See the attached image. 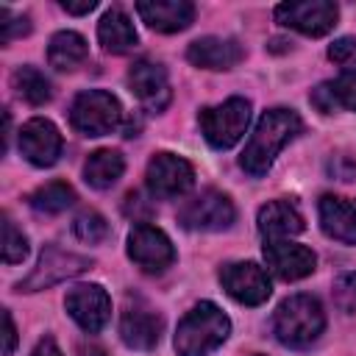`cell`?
<instances>
[{
  "label": "cell",
  "instance_id": "6da1fadb",
  "mask_svg": "<svg viewBox=\"0 0 356 356\" xmlns=\"http://www.w3.org/2000/svg\"><path fill=\"white\" fill-rule=\"evenodd\" d=\"M300 128H303V122L292 108H270V111H264L259 117L245 150H242V159H239L242 170L250 172L253 178L264 175L270 170L273 159L278 156V150L289 139H295L300 134Z\"/></svg>",
  "mask_w": 356,
  "mask_h": 356
},
{
  "label": "cell",
  "instance_id": "7a4b0ae2",
  "mask_svg": "<svg viewBox=\"0 0 356 356\" xmlns=\"http://www.w3.org/2000/svg\"><path fill=\"white\" fill-rule=\"evenodd\" d=\"M231 334V320L220 306L211 300H200L192 306L175 331V350L178 356H209L217 350Z\"/></svg>",
  "mask_w": 356,
  "mask_h": 356
},
{
  "label": "cell",
  "instance_id": "3957f363",
  "mask_svg": "<svg viewBox=\"0 0 356 356\" xmlns=\"http://www.w3.org/2000/svg\"><path fill=\"white\" fill-rule=\"evenodd\" d=\"M325 328V314L317 298L292 295L273 314L275 339L286 348H309Z\"/></svg>",
  "mask_w": 356,
  "mask_h": 356
},
{
  "label": "cell",
  "instance_id": "277c9868",
  "mask_svg": "<svg viewBox=\"0 0 356 356\" xmlns=\"http://www.w3.org/2000/svg\"><path fill=\"white\" fill-rule=\"evenodd\" d=\"M200 131L203 139L214 147V150H228L234 147L250 122V103L245 97H228L220 106H209L200 111Z\"/></svg>",
  "mask_w": 356,
  "mask_h": 356
},
{
  "label": "cell",
  "instance_id": "5b68a950",
  "mask_svg": "<svg viewBox=\"0 0 356 356\" xmlns=\"http://www.w3.org/2000/svg\"><path fill=\"white\" fill-rule=\"evenodd\" d=\"M70 122L83 136H106L122 122V106L111 92L86 89L72 100Z\"/></svg>",
  "mask_w": 356,
  "mask_h": 356
},
{
  "label": "cell",
  "instance_id": "8992f818",
  "mask_svg": "<svg viewBox=\"0 0 356 356\" xmlns=\"http://www.w3.org/2000/svg\"><path fill=\"white\" fill-rule=\"evenodd\" d=\"M236 220V209L228 195L206 189L197 197L186 200L178 211V222L189 231H225Z\"/></svg>",
  "mask_w": 356,
  "mask_h": 356
},
{
  "label": "cell",
  "instance_id": "52a82bcc",
  "mask_svg": "<svg viewBox=\"0 0 356 356\" xmlns=\"http://www.w3.org/2000/svg\"><path fill=\"white\" fill-rule=\"evenodd\" d=\"M92 267V259L89 256H81V253H72V250H61L58 245H44L33 273L19 284L22 292H36V289H47L64 278H72V275H81L83 270Z\"/></svg>",
  "mask_w": 356,
  "mask_h": 356
},
{
  "label": "cell",
  "instance_id": "ba28073f",
  "mask_svg": "<svg viewBox=\"0 0 356 356\" xmlns=\"http://www.w3.org/2000/svg\"><path fill=\"white\" fill-rule=\"evenodd\" d=\"M339 8L331 0H300L275 6V19L284 28L300 31L306 36H325L337 25Z\"/></svg>",
  "mask_w": 356,
  "mask_h": 356
},
{
  "label": "cell",
  "instance_id": "9c48e42d",
  "mask_svg": "<svg viewBox=\"0 0 356 356\" xmlns=\"http://www.w3.org/2000/svg\"><path fill=\"white\" fill-rule=\"evenodd\" d=\"M128 256L145 273H161L175 261V248L161 228L139 222L128 234Z\"/></svg>",
  "mask_w": 356,
  "mask_h": 356
},
{
  "label": "cell",
  "instance_id": "30bf717a",
  "mask_svg": "<svg viewBox=\"0 0 356 356\" xmlns=\"http://www.w3.org/2000/svg\"><path fill=\"white\" fill-rule=\"evenodd\" d=\"M147 189L153 197H181L195 184V170L175 153H156L147 164Z\"/></svg>",
  "mask_w": 356,
  "mask_h": 356
},
{
  "label": "cell",
  "instance_id": "8fae6325",
  "mask_svg": "<svg viewBox=\"0 0 356 356\" xmlns=\"http://www.w3.org/2000/svg\"><path fill=\"white\" fill-rule=\"evenodd\" d=\"M220 284L236 303H245V306H259L273 292L267 270L259 267L256 261H231V264H225L220 270Z\"/></svg>",
  "mask_w": 356,
  "mask_h": 356
},
{
  "label": "cell",
  "instance_id": "7c38bea8",
  "mask_svg": "<svg viewBox=\"0 0 356 356\" xmlns=\"http://www.w3.org/2000/svg\"><path fill=\"white\" fill-rule=\"evenodd\" d=\"M64 306L86 334H97L111 317V298L100 284H75L67 292Z\"/></svg>",
  "mask_w": 356,
  "mask_h": 356
},
{
  "label": "cell",
  "instance_id": "4fadbf2b",
  "mask_svg": "<svg viewBox=\"0 0 356 356\" xmlns=\"http://www.w3.org/2000/svg\"><path fill=\"white\" fill-rule=\"evenodd\" d=\"M164 331V320L159 312H153L147 303L142 300H131L125 303L122 314H120V337L128 348L134 350H153L161 339Z\"/></svg>",
  "mask_w": 356,
  "mask_h": 356
},
{
  "label": "cell",
  "instance_id": "5bb4252c",
  "mask_svg": "<svg viewBox=\"0 0 356 356\" xmlns=\"http://www.w3.org/2000/svg\"><path fill=\"white\" fill-rule=\"evenodd\" d=\"M61 147L64 139L58 128L44 117H33L19 128V153L33 167H53L61 156Z\"/></svg>",
  "mask_w": 356,
  "mask_h": 356
},
{
  "label": "cell",
  "instance_id": "9a60e30c",
  "mask_svg": "<svg viewBox=\"0 0 356 356\" xmlns=\"http://www.w3.org/2000/svg\"><path fill=\"white\" fill-rule=\"evenodd\" d=\"M264 259H267V267L284 281L306 278L314 273V264H317V256L306 245H298L289 239H267Z\"/></svg>",
  "mask_w": 356,
  "mask_h": 356
},
{
  "label": "cell",
  "instance_id": "2e32d148",
  "mask_svg": "<svg viewBox=\"0 0 356 356\" xmlns=\"http://www.w3.org/2000/svg\"><path fill=\"white\" fill-rule=\"evenodd\" d=\"M128 86L131 92L142 100V106H147L150 111H161L170 103V81H167V70L156 61H136L128 70Z\"/></svg>",
  "mask_w": 356,
  "mask_h": 356
},
{
  "label": "cell",
  "instance_id": "e0dca14e",
  "mask_svg": "<svg viewBox=\"0 0 356 356\" xmlns=\"http://www.w3.org/2000/svg\"><path fill=\"white\" fill-rule=\"evenodd\" d=\"M136 11L153 31L161 33L184 31L195 19V6L189 0H139Z\"/></svg>",
  "mask_w": 356,
  "mask_h": 356
},
{
  "label": "cell",
  "instance_id": "ac0fdd59",
  "mask_svg": "<svg viewBox=\"0 0 356 356\" xmlns=\"http://www.w3.org/2000/svg\"><path fill=\"white\" fill-rule=\"evenodd\" d=\"M320 225L325 236L345 242V245H356V200L339 197V195H323Z\"/></svg>",
  "mask_w": 356,
  "mask_h": 356
},
{
  "label": "cell",
  "instance_id": "d6986e66",
  "mask_svg": "<svg viewBox=\"0 0 356 356\" xmlns=\"http://www.w3.org/2000/svg\"><path fill=\"white\" fill-rule=\"evenodd\" d=\"M242 47L239 42L234 39H220V36H203V39H195L186 50V58L195 64V67H203V70H231L242 61Z\"/></svg>",
  "mask_w": 356,
  "mask_h": 356
},
{
  "label": "cell",
  "instance_id": "ffe728a7",
  "mask_svg": "<svg viewBox=\"0 0 356 356\" xmlns=\"http://www.w3.org/2000/svg\"><path fill=\"white\" fill-rule=\"evenodd\" d=\"M259 231L267 239H284L303 231V214L292 200H270L259 209Z\"/></svg>",
  "mask_w": 356,
  "mask_h": 356
},
{
  "label": "cell",
  "instance_id": "44dd1931",
  "mask_svg": "<svg viewBox=\"0 0 356 356\" xmlns=\"http://www.w3.org/2000/svg\"><path fill=\"white\" fill-rule=\"evenodd\" d=\"M97 39H100L103 50H108V53H128L139 36H136L134 22L125 11L108 8L97 22Z\"/></svg>",
  "mask_w": 356,
  "mask_h": 356
},
{
  "label": "cell",
  "instance_id": "7402d4cb",
  "mask_svg": "<svg viewBox=\"0 0 356 356\" xmlns=\"http://www.w3.org/2000/svg\"><path fill=\"white\" fill-rule=\"evenodd\" d=\"M312 103L328 114L334 108H348V111H356V72H345L328 83H320L314 92H312Z\"/></svg>",
  "mask_w": 356,
  "mask_h": 356
},
{
  "label": "cell",
  "instance_id": "603a6c76",
  "mask_svg": "<svg viewBox=\"0 0 356 356\" xmlns=\"http://www.w3.org/2000/svg\"><path fill=\"white\" fill-rule=\"evenodd\" d=\"M86 53H89L86 39L75 31H58L47 44V61H50V67H56L61 72L81 67L86 61Z\"/></svg>",
  "mask_w": 356,
  "mask_h": 356
},
{
  "label": "cell",
  "instance_id": "cb8c5ba5",
  "mask_svg": "<svg viewBox=\"0 0 356 356\" xmlns=\"http://www.w3.org/2000/svg\"><path fill=\"white\" fill-rule=\"evenodd\" d=\"M125 172V159L117 150H95L83 164V178L95 189L114 186Z\"/></svg>",
  "mask_w": 356,
  "mask_h": 356
},
{
  "label": "cell",
  "instance_id": "d4e9b609",
  "mask_svg": "<svg viewBox=\"0 0 356 356\" xmlns=\"http://www.w3.org/2000/svg\"><path fill=\"white\" fill-rule=\"evenodd\" d=\"M31 209L39 214H61L75 203V189L67 181H50L44 186H39L31 197H28Z\"/></svg>",
  "mask_w": 356,
  "mask_h": 356
},
{
  "label": "cell",
  "instance_id": "484cf974",
  "mask_svg": "<svg viewBox=\"0 0 356 356\" xmlns=\"http://www.w3.org/2000/svg\"><path fill=\"white\" fill-rule=\"evenodd\" d=\"M14 89H17V95L22 97V100H28L31 106H42V103H47L50 100V81L36 70V67H19L17 72H14Z\"/></svg>",
  "mask_w": 356,
  "mask_h": 356
},
{
  "label": "cell",
  "instance_id": "4316f807",
  "mask_svg": "<svg viewBox=\"0 0 356 356\" xmlns=\"http://www.w3.org/2000/svg\"><path fill=\"white\" fill-rule=\"evenodd\" d=\"M72 231H75V236L81 242L95 245V242H103L108 236V222H106V217L100 211H83V214L75 217Z\"/></svg>",
  "mask_w": 356,
  "mask_h": 356
},
{
  "label": "cell",
  "instance_id": "83f0119b",
  "mask_svg": "<svg viewBox=\"0 0 356 356\" xmlns=\"http://www.w3.org/2000/svg\"><path fill=\"white\" fill-rule=\"evenodd\" d=\"M25 256H28V239H25V234L8 217H3V261L6 264H17Z\"/></svg>",
  "mask_w": 356,
  "mask_h": 356
},
{
  "label": "cell",
  "instance_id": "f1b7e54d",
  "mask_svg": "<svg viewBox=\"0 0 356 356\" xmlns=\"http://www.w3.org/2000/svg\"><path fill=\"white\" fill-rule=\"evenodd\" d=\"M331 295H334V303H337L345 314H353V312H356V273H342V275H337Z\"/></svg>",
  "mask_w": 356,
  "mask_h": 356
},
{
  "label": "cell",
  "instance_id": "f546056e",
  "mask_svg": "<svg viewBox=\"0 0 356 356\" xmlns=\"http://www.w3.org/2000/svg\"><path fill=\"white\" fill-rule=\"evenodd\" d=\"M328 58L334 64H339L348 72H356V39L353 36H342L328 47Z\"/></svg>",
  "mask_w": 356,
  "mask_h": 356
},
{
  "label": "cell",
  "instance_id": "4dcf8cb0",
  "mask_svg": "<svg viewBox=\"0 0 356 356\" xmlns=\"http://www.w3.org/2000/svg\"><path fill=\"white\" fill-rule=\"evenodd\" d=\"M28 31H31L28 17H11V11L6 6L0 8V39L3 42H11L17 36H25Z\"/></svg>",
  "mask_w": 356,
  "mask_h": 356
},
{
  "label": "cell",
  "instance_id": "1f68e13d",
  "mask_svg": "<svg viewBox=\"0 0 356 356\" xmlns=\"http://www.w3.org/2000/svg\"><path fill=\"white\" fill-rule=\"evenodd\" d=\"M328 172L337 175L339 181H350V178L356 175V161H350L348 156H334V159L328 161Z\"/></svg>",
  "mask_w": 356,
  "mask_h": 356
},
{
  "label": "cell",
  "instance_id": "d6a6232c",
  "mask_svg": "<svg viewBox=\"0 0 356 356\" xmlns=\"http://www.w3.org/2000/svg\"><path fill=\"white\" fill-rule=\"evenodd\" d=\"M17 348V328L11 320V312L3 309V356H11Z\"/></svg>",
  "mask_w": 356,
  "mask_h": 356
},
{
  "label": "cell",
  "instance_id": "836d02e7",
  "mask_svg": "<svg viewBox=\"0 0 356 356\" xmlns=\"http://www.w3.org/2000/svg\"><path fill=\"white\" fill-rule=\"evenodd\" d=\"M139 211H145V214H147V211H150V203H142V195H139V192H131V195L125 197V214H128V217H134V220L139 222V217H136Z\"/></svg>",
  "mask_w": 356,
  "mask_h": 356
},
{
  "label": "cell",
  "instance_id": "e575fe53",
  "mask_svg": "<svg viewBox=\"0 0 356 356\" xmlns=\"http://www.w3.org/2000/svg\"><path fill=\"white\" fill-rule=\"evenodd\" d=\"M61 8L67 14H89L97 8V0H81V3H72V0H61Z\"/></svg>",
  "mask_w": 356,
  "mask_h": 356
},
{
  "label": "cell",
  "instance_id": "d590c367",
  "mask_svg": "<svg viewBox=\"0 0 356 356\" xmlns=\"http://www.w3.org/2000/svg\"><path fill=\"white\" fill-rule=\"evenodd\" d=\"M33 356H64V353L58 350V345H56L53 337H44V339L33 348Z\"/></svg>",
  "mask_w": 356,
  "mask_h": 356
}]
</instances>
